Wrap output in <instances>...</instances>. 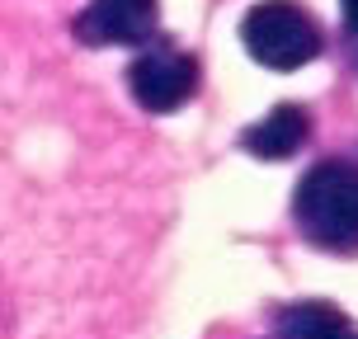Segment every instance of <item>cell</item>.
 I'll return each mask as SVG.
<instances>
[{"label": "cell", "mask_w": 358, "mask_h": 339, "mask_svg": "<svg viewBox=\"0 0 358 339\" xmlns=\"http://www.w3.org/2000/svg\"><path fill=\"white\" fill-rule=\"evenodd\" d=\"M241 43H245V52L259 66H268V71H297V66H306L311 57L321 52V29L297 5L264 0V5H255L250 15H245Z\"/></svg>", "instance_id": "7a4b0ae2"}, {"label": "cell", "mask_w": 358, "mask_h": 339, "mask_svg": "<svg viewBox=\"0 0 358 339\" xmlns=\"http://www.w3.org/2000/svg\"><path fill=\"white\" fill-rule=\"evenodd\" d=\"M278 330H283V339H358L354 325L321 302H302V306H292V311H283Z\"/></svg>", "instance_id": "8992f818"}, {"label": "cell", "mask_w": 358, "mask_h": 339, "mask_svg": "<svg viewBox=\"0 0 358 339\" xmlns=\"http://www.w3.org/2000/svg\"><path fill=\"white\" fill-rule=\"evenodd\" d=\"M127 85H132V99L146 108V113H175L198 85V66L179 52H142L127 71Z\"/></svg>", "instance_id": "3957f363"}, {"label": "cell", "mask_w": 358, "mask_h": 339, "mask_svg": "<svg viewBox=\"0 0 358 339\" xmlns=\"http://www.w3.org/2000/svg\"><path fill=\"white\" fill-rule=\"evenodd\" d=\"M306 132H311L306 108L278 104L273 113H264L255 127H245V137H241V142H245V151L259 156V161H287V156L306 142Z\"/></svg>", "instance_id": "5b68a950"}, {"label": "cell", "mask_w": 358, "mask_h": 339, "mask_svg": "<svg viewBox=\"0 0 358 339\" xmlns=\"http://www.w3.org/2000/svg\"><path fill=\"white\" fill-rule=\"evenodd\" d=\"M156 24H161L156 0H90L76 34L90 48H137V43H151Z\"/></svg>", "instance_id": "277c9868"}, {"label": "cell", "mask_w": 358, "mask_h": 339, "mask_svg": "<svg viewBox=\"0 0 358 339\" xmlns=\"http://www.w3.org/2000/svg\"><path fill=\"white\" fill-rule=\"evenodd\" d=\"M344 19H349V29L358 34V0H344Z\"/></svg>", "instance_id": "52a82bcc"}, {"label": "cell", "mask_w": 358, "mask_h": 339, "mask_svg": "<svg viewBox=\"0 0 358 339\" xmlns=\"http://www.w3.org/2000/svg\"><path fill=\"white\" fill-rule=\"evenodd\" d=\"M297 222L316 245L349 250L358 245V170L325 161L297 189Z\"/></svg>", "instance_id": "6da1fadb"}]
</instances>
